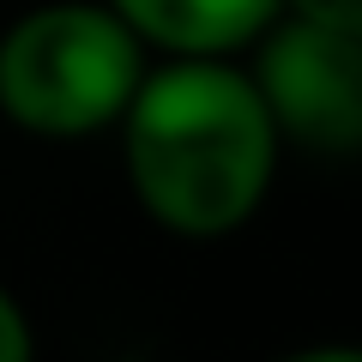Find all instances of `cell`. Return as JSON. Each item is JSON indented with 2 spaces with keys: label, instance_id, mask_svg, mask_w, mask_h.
<instances>
[{
  "label": "cell",
  "instance_id": "obj_1",
  "mask_svg": "<svg viewBox=\"0 0 362 362\" xmlns=\"http://www.w3.org/2000/svg\"><path fill=\"white\" fill-rule=\"evenodd\" d=\"M115 133L139 211L187 242H218L254 223L284 157L242 54L151 61Z\"/></svg>",
  "mask_w": 362,
  "mask_h": 362
},
{
  "label": "cell",
  "instance_id": "obj_7",
  "mask_svg": "<svg viewBox=\"0 0 362 362\" xmlns=\"http://www.w3.org/2000/svg\"><path fill=\"white\" fill-rule=\"evenodd\" d=\"M272 362H362V344H302V350H284Z\"/></svg>",
  "mask_w": 362,
  "mask_h": 362
},
{
  "label": "cell",
  "instance_id": "obj_5",
  "mask_svg": "<svg viewBox=\"0 0 362 362\" xmlns=\"http://www.w3.org/2000/svg\"><path fill=\"white\" fill-rule=\"evenodd\" d=\"M0 362H37V326L6 284H0Z\"/></svg>",
  "mask_w": 362,
  "mask_h": 362
},
{
  "label": "cell",
  "instance_id": "obj_3",
  "mask_svg": "<svg viewBox=\"0 0 362 362\" xmlns=\"http://www.w3.org/2000/svg\"><path fill=\"white\" fill-rule=\"evenodd\" d=\"M266 115L278 139L314 157H356L362 151V42L326 25L278 13L247 42Z\"/></svg>",
  "mask_w": 362,
  "mask_h": 362
},
{
  "label": "cell",
  "instance_id": "obj_2",
  "mask_svg": "<svg viewBox=\"0 0 362 362\" xmlns=\"http://www.w3.org/2000/svg\"><path fill=\"white\" fill-rule=\"evenodd\" d=\"M151 49L103 0H42L0 30V115L30 139H90L133 103Z\"/></svg>",
  "mask_w": 362,
  "mask_h": 362
},
{
  "label": "cell",
  "instance_id": "obj_6",
  "mask_svg": "<svg viewBox=\"0 0 362 362\" xmlns=\"http://www.w3.org/2000/svg\"><path fill=\"white\" fill-rule=\"evenodd\" d=\"M290 18H308V25H326L338 37L362 42V0H284Z\"/></svg>",
  "mask_w": 362,
  "mask_h": 362
},
{
  "label": "cell",
  "instance_id": "obj_4",
  "mask_svg": "<svg viewBox=\"0 0 362 362\" xmlns=\"http://www.w3.org/2000/svg\"><path fill=\"white\" fill-rule=\"evenodd\" d=\"M151 54H247L284 0H103Z\"/></svg>",
  "mask_w": 362,
  "mask_h": 362
}]
</instances>
